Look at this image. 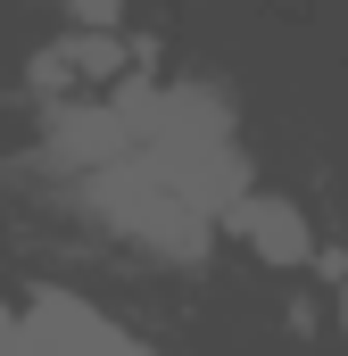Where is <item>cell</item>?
I'll list each match as a JSON object with an SVG mask.
<instances>
[{
	"label": "cell",
	"mask_w": 348,
	"mask_h": 356,
	"mask_svg": "<svg viewBox=\"0 0 348 356\" xmlns=\"http://www.w3.org/2000/svg\"><path fill=\"white\" fill-rule=\"evenodd\" d=\"M84 199L125 232V241H141V249H158V257H199L207 241H216V216H199L174 182H158L141 158H100L84 166Z\"/></svg>",
	"instance_id": "cell-1"
},
{
	"label": "cell",
	"mask_w": 348,
	"mask_h": 356,
	"mask_svg": "<svg viewBox=\"0 0 348 356\" xmlns=\"http://www.w3.org/2000/svg\"><path fill=\"white\" fill-rule=\"evenodd\" d=\"M17 340L33 356H133L141 332H125L116 315L84 307L75 290H33V307L17 315Z\"/></svg>",
	"instance_id": "cell-2"
},
{
	"label": "cell",
	"mask_w": 348,
	"mask_h": 356,
	"mask_svg": "<svg viewBox=\"0 0 348 356\" xmlns=\"http://www.w3.org/2000/svg\"><path fill=\"white\" fill-rule=\"evenodd\" d=\"M216 224H224L232 241H249L265 266H307V257H315V232H307V216H299L290 199H274V191H249V182L232 191V207H224Z\"/></svg>",
	"instance_id": "cell-3"
},
{
	"label": "cell",
	"mask_w": 348,
	"mask_h": 356,
	"mask_svg": "<svg viewBox=\"0 0 348 356\" xmlns=\"http://www.w3.org/2000/svg\"><path fill=\"white\" fill-rule=\"evenodd\" d=\"M75 25H116V0H67Z\"/></svg>",
	"instance_id": "cell-4"
},
{
	"label": "cell",
	"mask_w": 348,
	"mask_h": 356,
	"mask_svg": "<svg viewBox=\"0 0 348 356\" xmlns=\"http://www.w3.org/2000/svg\"><path fill=\"white\" fill-rule=\"evenodd\" d=\"M17 348H25V340H17V315L0 307V356H17Z\"/></svg>",
	"instance_id": "cell-5"
},
{
	"label": "cell",
	"mask_w": 348,
	"mask_h": 356,
	"mask_svg": "<svg viewBox=\"0 0 348 356\" xmlns=\"http://www.w3.org/2000/svg\"><path fill=\"white\" fill-rule=\"evenodd\" d=\"M340 323H348V290H340Z\"/></svg>",
	"instance_id": "cell-6"
}]
</instances>
